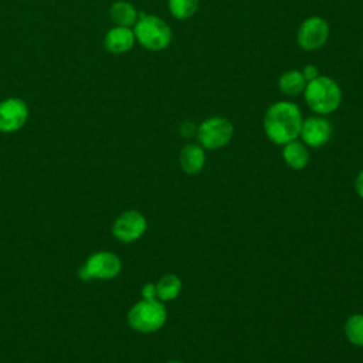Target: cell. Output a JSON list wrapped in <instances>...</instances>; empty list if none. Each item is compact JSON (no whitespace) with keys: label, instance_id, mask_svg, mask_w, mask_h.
I'll use <instances>...</instances> for the list:
<instances>
[{"label":"cell","instance_id":"cell-1","mask_svg":"<svg viewBox=\"0 0 363 363\" xmlns=\"http://www.w3.org/2000/svg\"><path fill=\"white\" fill-rule=\"evenodd\" d=\"M303 118L301 108L289 101H278L268 106L264 115L262 126L267 138L284 146L299 138Z\"/></svg>","mask_w":363,"mask_h":363},{"label":"cell","instance_id":"cell-2","mask_svg":"<svg viewBox=\"0 0 363 363\" xmlns=\"http://www.w3.org/2000/svg\"><path fill=\"white\" fill-rule=\"evenodd\" d=\"M302 95L308 108L313 113L322 116L333 113L342 102V89L339 84L328 75H319L309 81Z\"/></svg>","mask_w":363,"mask_h":363},{"label":"cell","instance_id":"cell-3","mask_svg":"<svg viewBox=\"0 0 363 363\" xmlns=\"http://www.w3.org/2000/svg\"><path fill=\"white\" fill-rule=\"evenodd\" d=\"M133 33L136 41L149 51L166 50L173 38L172 28L163 18L145 13L139 14Z\"/></svg>","mask_w":363,"mask_h":363},{"label":"cell","instance_id":"cell-4","mask_svg":"<svg viewBox=\"0 0 363 363\" xmlns=\"http://www.w3.org/2000/svg\"><path fill=\"white\" fill-rule=\"evenodd\" d=\"M167 319L164 303L159 299H142L128 312L129 326L140 333L159 330Z\"/></svg>","mask_w":363,"mask_h":363},{"label":"cell","instance_id":"cell-5","mask_svg":"<svg viewBox=\"0 0 363 363\" xmlns=\"http://www.w3.org/2000/svg\"><path fill=\"white\" fill-rule=\"evenodd\" d=\"M234 136V126L224 116H210L197 126L196 138L199 145L207 150L225 147Z\"/></svg>","mask_w":363,"mask_h":363},{"label":"cell","instance_id":"cell-6","mask_svg":"<svg viewBox=\"0 0 363 363\" xmlns=\"http://www.w3.org/2000/svg\"><path fill=\"white\" fill-rule=\"evenodd\" d=\"M122 268V262L115 252L98 251L91 254L82 267L78 269V277L82 281L89 279H112Z\"/></svg>","mask_w":363,"mask_h":363},{"label":"cell","instance_id":"cell-7","mask_svg":"<svg viewBox=\"0 0 363 363\" xmlns=\"http://www.w3.org/2000/svg\"><path fill=\"white\" fill-rule=\"evenodd\" d=\"M330 28L328 21L319 16L305 18L296 33V43L303 51L320 50L329 38Z\"/></svg>","mask_w":363,"mask_h":363},{"label":"cell","instance_id":"cell-8","mask_svg":"<svg viewBox=\"0 0 363 363\" xmlns=\"http://www.w3.org/2000/svg\"><path fill=\"white\" fill-rule=\"evenodd\" d=\"M147 228L146 217L138 210H126L116 217L112 225V234L122 242L139 240Z\"/></svg>","mask_w":363,"mask_h":363},{"label":"cell","instance_id":"cell-9","mask_svg":"<svg viewBox=\"0 0 363 363\" xmlns=\"http://www.w3.org/2000/svg\"><path fill=\"white\" fill-rule=\"evenodd\" d=\"M332 123L322 115H313L303 119L299 138L308 147H322L332 138Z\"/></svg>","mask_w":363,"mask_h":363},{"label":"cell","instance_id":"cell-10","mask_svg":"<svg viewBox=\"0 0 363 363\" xmlns=\"http://www.w3.org/2000/svg\"><path fill=\"white\" fill-rule=\"evenodd\" d=\"M28 119V106L20 98H7L0 102V132L11 133L21 129Z\"/></svg>","mask_w":363,"mask_h":363},{"label":"cell","instance_id":"cell-11","mask_svg":"<svg viewBox=\"0 0 363 363\" xmlns=\"http://www.w3.org/2000/svg\"><path fill=\"white\" fill-rule=\"evenodd\" d=\"M135 33L130 27L115 26L105 34L104 45L105 50L111 54H123L133 48L135 45Z\"/></svg>","mask_w":363,"mask_h":363},{"label":"cell","instance_id":"cell-12","mask_svg":"<svg viewBox=\"0 0 363 363\" xmlns=\"http://www.w3.org/2000/svg\"><path fill=\"white\" fill-rule=\"evenodd\" d=\"M179 163L186 174H197L206 164L204 147L199 143H187L179 153Z\"/></svg>","mask_w":363,"mask_h":363},{"label":"cell","instance_id":"cell-13","mask_svg":"<svg viewBox=\"0 0 363 363\" xmlns=\"http://www.w3.org/2000/svg\"><path fill=\"white\" fill-rule=\"evenodd\" d=\"M282 159L292 170H302L308 166L311 155L302 140H291L282 146Z\"/></svg>","mask_w":363,"mask_h":363},{"label":"cell","instance_id":"cell-14","mask_svg":"<svg viewBox=\"0 0 363 363\" xmlns=\"http://www.w3.org/2000/svg\"><path fill=\"white\" fill-rule=\"evenodd\" d=\"M109 17L116 26L122 27H133L139 18V13L135 6L129 1L119 0L115 1L109 9Z\"/></svg>","mask_w":363,"mask_h":363},{"label":"cell","instance_id":"cell-15","mask_svg":"<svg viewBox=\"0 0 363 363\" xmlns=\"http://www.w3.org/2000/svg\"><path fill=\"white\" fill-rule=\"evenodd\" d=\"M306 84L308 82L299 69H288L278 78V88L286 96L302 95Z\"/></svg>","mask_w":363,"mask_h":363},{"label":"cell","instance_id":"cell-16","mask_svg":"<svg viewBox=\"0 0 363 363\" xmlns=\"http://www.w3.org/2000/svg\"><path fill=\"white\" fill-rule=\"evenodd\" d=\"M182 291V281L174 274L163 275L156 284V298L162 302L173 301Z\"/></svg>","mask_w":363,"mask_h":363},{"label":"cell","instance_id":"cell-17","mask_svg":"<svg viewBox=\"0 0 363 363\" xmlns=\"http://www.w3.org/2000/svg\"><path fill=\"white\" fill-rule=\"evenodd\" d=\"M343 332L349 343L363 347V313L350 315L345 322Z\"/></svg>","mask_w":363,"mask_h":363},{"label":"cell","instance_id":"cell-18","mask_svg":"<svg viewBox=\"0 0 363 363\" xmlns=\"http://www.w3.org/2000/svg\"><path fill=\"white\" fill-rule=\"evenodd\" d=\"M200 0H167L170 14L177 20H187L193 17L199 9Z\"/></svg>","mask_w":363,"mask_h":363},{"label":"cell","instance_id":"cell-19","mask_svg":"<svg viewBox=\"0 0 363 363\" xmlns=\"http://www.w3.org/2000/svg\"><path fill=\"white\" fill-rule=\"evenodd\" d=\"M179 133L183 136V138H193V136H196V133H197V125L194 123V122H183V123H180V126H179Z\"/></svg>","mask_w":363,"mask_h":363},{"label":"cell","instance_id":"cell-20","mask_svg":"<svg viewBox=\"0 0 363 363\" xmlns=\"http://www.w3.org/2000/svg\"><path fill=\"white\" fill-rule=\"evenodd\" d=\"M302 75H303V78L306 79V82H309V81H312V79H315V78H318L320 74H319V69H318V67L316 65H313V64H308V65H305L303 68H302Z\"/></svg>","mask_w":363,"mask_h":363},{"label":"cell","instance_id":"cell-21","mask_svg":"<svg viewBox=\"0 0 363 363\" xmlns=\"http://www.w3.org/2000/svg\"><path fill=\"white\" fill-rule=\"evenodd\" d=\"M142 298L143 299H157L156 298V284L147 282L142 286Z\"/></svg>","mask_w":363,"mask_h":363},{"label":"cell","instance_id":"cell-22","mask_svg":"<svg viewBox=\"0 0 363 363\" xmlns=\"http://www.w3.org/2000/svg\"><path fill=\"white\" fill-rule=\"evenodd\" d=\"M354 190L363 199V170H360V173L357 174V177L354 180Z\"/></svg>","mask_w":363,"mask_h":363},{"label":"cell","instance_id":"cell-23","mask_svg":"<svg viewBox=\"0 0 363 363\" xmlns=\"http://www.w3.org/2000/svg\"><path fill=\"white\" fill-rule=\"evenodd\" d=\"M166 363H183V362H177V360H170V362H166Z\"/></svg>","mask_w":363,"mask_h":363}]
</instances>
